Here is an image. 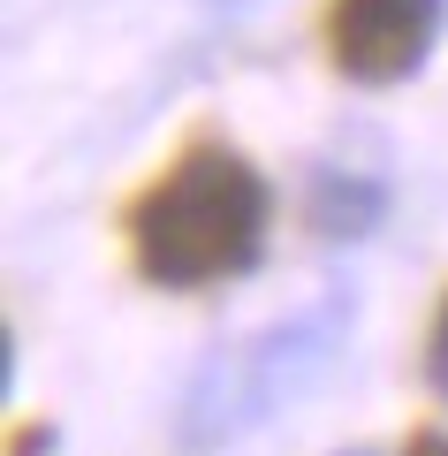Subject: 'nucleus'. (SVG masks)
I'll return each mask as SVG.
<instances>
[{
	"instance_id": "39448f33",
	"label": "nucleus",
	"mask_w": 448,
	"mask_h": 456,
	"mask_svg": "<svg viewBox=\"0 0 448 456\" xmlns=\"http://www.w3.org/2000/svg\"><path fill=\"white\" fill-rule=\"evenodd\" d=\"M426 373H433V388L448 395V297L433 305V327H426Z\"/></svg>"
},
{
	"instance_id": "f03ea898",
	"label": "nucleus",
	"mask_w": 448,
	"mask_h": 456,
	"mask_svg": "<svg viewBox=\"0 0 448 456\" xmlns=\"http://www.w3.org/2000/svg\"><path fill=\"white\" fill-rule=\"evenodd\" d=\"M342 327H350V305L327 297V305H305L289 320L258 327V335L228 342V350H213L175 403L183 441H206V449L213 441H236L251 426H266L273 411H289L305 388H320L335 350H342Z\"/></svg>"
},
{
	"instance_id": "7ed1b4c3",
	"label": "nucleus",
	"mask_w": 448,
	"mask_h": 456,
	"mask_svg": "<svg viewBox=\"0 0 448 456\" xmlns=\"http://www.w3.org/2000/svg\"><path fill=\"white\" fill-rule=\"evenodd\" d=\"M433 31H441V0H335L327 8L335 69L357 84H403L426 61Z\"/></svg>"
},
{
	"instance_id": "f257e3e1",
	"label": "nucleus",
	"mask_w": 448,
	"mask_h": 456,
	"mask_svg": "<svg viewBox=\"0 0 448 456\" xmlns=\"http://www.w3.org/2000/svg\"><path fill=\"white\" fill-rule=\"evenodd\" d=\"M266 183L243 152L191 145L152 191L129 206V259L160 289H206L228 281L266 251Z\"/></svg>"
},
{
	"instance_id": "0eeeda50",
	"label": "nucleus",
	"mask_w": 448,
	"mask_h": 456,
	"mask_svg": "<svg viewBox=\"0 0 448 456\" xmlns=\"http://www.w3.org/2000/svg\"><path fill=\"white\" fill-rule=\"evenodd\" d=\"M403 456H448V434H433V426H426V434H411V449H403Z\"/></svg>"
},
{
	"instance_id": "20e7f679",
	"label": "nucleus",
	"mask_w": 448,
	"mask_h": 456,
	"mask_svg": "<svg viewBox=\"0 0 448 456\" xmlns=\"http://www.w3.org/2000/svg\"><path fill=\"white\" fill-rule=\"evenodd\" d=\"M312 221H320L327 236H365V228L380 221V191H372V183H357V175H335V167H327V175L312 183Z\"/></svg>"
},
{
	"instance_id": "423d86ee",
	"label": "nucleus",
	"mask_w": 448,
	"mask_h": 456,
	"mask_svg": "<svg viewBox=\"0 0 448 456\" xmlns=\"http://www.w3.org/2000/svg\"><path fill=\"white\" fill-rule=\"evenodd\" d=\"M53 449V426H23L16 441H8V456H46Z\"/></svg>"
},
{
	"instance_id": "6e6552de",
	"label": "nucleus",
	"mask_w": 448,
	"mask_h": 456,
	"mask_svg": "<svg viewBox=\"0 0 448 456\" xmlns=\"http://www.w3.org/2000/svg\"><path fill=\"white\" fill-rule=\"evenodd\" d=\"M350 456H372V449H350Z\"/></svg>"
}]
</instances>
